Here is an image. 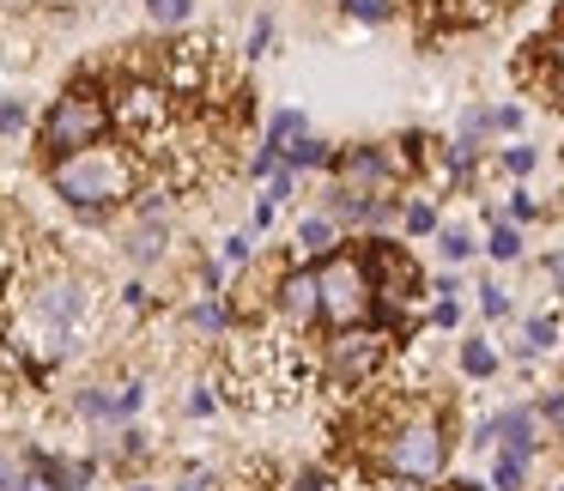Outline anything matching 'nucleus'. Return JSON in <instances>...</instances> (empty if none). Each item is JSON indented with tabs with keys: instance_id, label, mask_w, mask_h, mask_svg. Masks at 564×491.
I'll list each match as a JSON object with an SVG mask.
<instances>
[{
	"instance_id": "nucleus-1",
	"label": "nucleus",
	"mask_w": 564,
	"mask_h": 491,
	"mask_svg": "<svg viewBox=\"0 0 564 491\" xmlns=\"http://www.w3.org/2000/svg\"><path fill=\"white\" fill-rule=\"evenodd\" d=\"M134 183H140V164H134V152L116 146V140H98V146L50 164V188L74 212H86V219H104L110 207L134 200Z\"/></svg>"
},
{
	"instance_id": "nucleus-2",
	"label": "nucleus",
	"mask_w": 564,
	"mask_h": 491,
	"mask_svg": "<svg viewBox=\"0 0 564 491\" xmlns=\"http://www.w3.org/2000/svg\"><path fill=\"white\" fill-rule=\"evenodd\" d=\"M316 297H322V321L328 328H365L377 316V285L358 249H328L316 261Z\"/></svg>"
},
{
	"instance_id": "nucleus-3",
	"label": "nucleus",
	"mask_w": 564,
	"mask_h": 491,
	"mask_svg": "<svg viewBox=\"0 0 564 491\" xmlns=\"http://www.w3.org/2000/svg\"><path fill=\"white\" fill-rule=\"evenodd\" d=\"M37 140H43V152H50V159H74V152L110 140V98H104L98 86H67L62 98L50 103Z\"/></svg>"
},
{
	"instance_id": "nucleus-4",
	"label": "nucleus",
	"mask_w": 564,
	"mask_h": 491,
	"mask_svg": "<svg viewBox=\"0 0 564 491\" xmlns=\"http://www.w3.org/2000/svg\"><path fill=\"white\" fill-rule=\"evenodd\" d=\"M449 461V437H443L437 413H413L382 437V473H406V479H437Z\"/></svg>"
},
{
	"instance_id": "nucleus-5",
	"label": "nucleus",
	"mask_w": 564,
	"mask_h": 491,
	"mask_svg": "<svg viewBox=\"0 0 564 491\" xmlns=\"http://www.w3.org/2000/svg\"><path fill=\"white\" fill-rule=\"evenodd\" d=\"M382 358H389V334H377V328H334L328 382L334 389H358V382H370L382 370Z\"/></svg>"
},
{
	"instance_id": "nucleus-6",
	"label": "nucleus",
	"mask_w": 564,
	"mask_h": 491,
	"mask_svg": "<svg viewBox=\"0 0 564 491\" xmlns=\"http://www.w3.org/2000/svg\"><path fill=\"white\" fill-rule=\"evenodd\" d=\"M365 268H370V285H377V316H394V304H413V297L425 292V273H419L413 255L394 249V243H370Z\"/></svg>"
},
{
	"instance_id": "nucleus-7",
	"label": "nucleus",
	"mask_w": 564,
	"mask_h": 491,
	"mask_svg": "<svg viewBox=\"0 0 564 491\" xmlns=\"http://www.w3.org/2000/svg\"><path fill=\"white\" fill-rule=\"evenodd\" d=\"M164 98H171V91L152 86V79H122L116 98H110V128H122V134H134V140L159 134L164 116H171V103H164Z\"/></svg>"
},
{
	"instance_id": "nucleus-8",
	"label": "nucleus",
	"mask_w": 564,
	"mask_h": 491,
	"mask_svg": "<svg viewBox=\"0 0 564 491\" xmlns=\"http://www.w3.org/2000/svg\"><path fill=\"white\" fill-rule=\"evenodd\" d=\"M334 176H340L346 188H358V195H389L394 183H401V159H394L389 146H352L334 159Z\"/></svg>"
},
{
	"instance_id": "nucleus-9",
	"label": "nucleus",
	"mask_w": 564,
	"mask_h": 491,
	"mask_svg": "<svg viewBox=\"0 0 564 491\" xmlns=\"http://www.w3.org/2000/svg\"><path fill=\"white\" fill-rule=\"evenodd\" d=\"M273 309H280L285 328H316L322 321V297H316V268H285L273 285Z\"/></svg>"
},
{
	"instance_id": "nucleus-10",
	"label": "nucleus",
	"mask_w": 564,
	"mask_h": 491,
	"mask_svg": "<svg viewBox=\"0 0 564 491\" xmlns=\"http://www.w3.org/2000/svg\"><path fill=\"white\" fill-rule=\"evenodd\" d=\"M474 443H503V449L534 461V406H510V413L486 418V425L474 430Z\"/></svg>"
},
{
	"instance_id": "nucleus-11",
	"label": "nucleus",
	"mask_w": 564,
	"mask_h": 491,
	"mask_svg": "<svg viewBox=\"0 0 564 491\" xmlns=\"http://www.w3.org/2000/svg\"><path fill=\"white\" fill-rule=\"evenodd\" d=\"M297 243H304V255H316V261H322L334 243H340V225H334L328 212H310V219L297 225Z\"/></svg>"
},
{
	"instance_id": "nucleus-12",
	"label": "nucleus",
	"mask_w": 564,
	"mask_h": 491,
	"mask_svg": "<svg viewBox=\"0 0 564 491\" xmlns=\"http://www.w3.org/2000/svg\"><path fill=\"white\" fill-rule=\"evenodd\" d=\"M285 164H292L297 176H304V171H328V164H334V146H328V140H316V134H304L297 146H285Z\"/></svg>"
},
{
	"instance_id": "nucleus-13",
	"label": "nucleus",
	"mask_w": 564,
	"mask_h": 491,
	"mask_svg": "<svg viewBox=\"0 0 564 491\" xmlns=\"http://www.w3.org/2000/svg\"><path fill=\"white\" fill-rule=\"evenodd\" d=\"M304 134H310L304 110H280V116H273V122H268V146L280 152V159H285V146H297V140H304Z\"/></svg>"
},
{
	"instance_id": "nucleus-14",
	"label": "nucleus",
	"mask_w": 564,
	"mask_h": 491,
	"mask_svg": "<svg viewBox=\"0 0 564 491\" xmlns=\"http://www.w3.org/2000/svg\"><path fill=\"white\" fill-rule=\"evenodd\" d=\"M522 479H528V455L498 449V461H491V491H522Z\"/></svg>"
},
{
	"instance_id": "nucleus-15",
	"label": "nucleus",
	"mask_w": 564,
	"mask_h": 491,
	"mask_svg": "<svg viewBox=\"0 0 564 491\" xmlns=\"http://www.w3.org/2000/svg\"><path fill=\"white\" fill-rule=\"evenodd\" d=\"M188 328H195V334H225V328H231V316H225L219 297H200V304H188Z\"/></svg>"
},
{
	"instance_id": "nucleus-16",
	"label": "nucleus",
	"mask_w": 564,
	"mask_h": 491,
	"mask_svg": "<svg viewBox=\"0 0 564 491\" xmlns=\"http://www.w3.org/2000/svg\"><path fill=\"white\" fill-rule=\"evenodd\" d=\"M552 340H558V321H552V316H528V328H522V358L552 352Z\"/></svg>"
},
{
	"instance_id": "nucleus-17",
	"label": "nucleus",
	"mask_w": 564,
	"mask_h": 491,
	"mask_svg": "<svg viewBox=\"0 0 564 491\" xmlns=\"http://www.w3.org/2000/svg\"><path fill=\"white\" fill-rule=\"evenodd\" d=\"M340 13L358 19V25H389V19H394V0H340Z\"/></svg>"
},
{
	"instance_id": "nucleus-18",
	"label": "nucleus",
	"mask_w": 564,
	"mask_h": 491,
	"mask_svg": "<svg viewBox=\"0 0 564 491\" xmlns=\"http://www.w3.org/2000/svg\"><path fill=\"white\" fill-rule=\"evenodd\" d=\"M128 255H134V261H159L164 255V225H140V231L128 237Z\"/></svg>"
},
{
	"instance_id": "nucleus-19",
	"label": "nucleus",
	"mask_w": 564,
	"mask_h": 491,
	"mask_svg": "<svg viewBox=\"0 0 564 491\" xmlns=\"http://www.w3.org/2000/svg\"><path fill=\"white\" fill-rule=\"evenodd\" d=\"M74 406H79V418H116V394L110 389H79Z\"/></svg>"
},
{
	"instance_id": "nucleus-20",
	"label": "nucleus",
	"mask_w": 564,
	"mask_h": 491,
	"mask_svg": "<svg viewBox=\"0 0 564 491\" xmlns=\"http://www.w3.org/2000/svg\"><path fill=\"white\" fill-rule=\"evenodd\" d=\"M50 473H55V485H62V491H86L91 485V461H55V455H50Z\"/></svg>"
},
{
	"instance_id": "nucleus-21",
	"label": "nucleus",
	"mask_w": 564,
	"mask_h": 491,
	"mask_svg": "<svg viewBox=\"0 0 564 491\" xmlns=\"http://www.w3.org/2000/svg\"><path fill=\"white\" fill-rule=\"evenodd\" d=\"M486 255H491V261H516V255H522V237H516V225H491Z\"/></svg>"
},
{
	"instance_id": "nucleus-22",
	"label": "nucleus",
	"mask_w": 564,
	"mask_h": 491,
	"mask_svg": "<svg viewBox=\"0 0 564 491\" xmlns=\"http://www.w3.org/2000/svg\"><path fill=\"white\" fill-rule=\"evenodd\" d=\"M462 370L467 377H491V370H498V352H491L486 340H467L462 346Z\"/></svg>"
},
{
	"instance_id": "nucleus-23",
	"label": "nucleus",
	"mask_w": 564,
	"mask_h": 491,
	"mask_svg": "<svg viewBox=\"0 0 564 491\" xmlns=\"http://www.w3.org/2000/svg\"><path fill=\"white\" fill-rule=\"evenodd\" d=\"M147 13L159 19V25H188V13H195V0H147Z\"/></svg>"
},
{
	"instance_id": "nucleus-24",
	"label": "nucleus",
	"mask_w": 564,
	"mask_h": 491,
	"mask_svg": "<svg viewBox=\"0 0 564 491\" xmlns=\"http://www.w3.org/2000/svg\"><path fill=\"white\" fill-rule=\"evenodd\" d=\"M437 249H443V261H467L474 255V237H467L462 225H449V231H437Z\"/></svg>"
},
{
	"instance_id": "nucleus-25",
	"label": "nucleus",
	"mask_w": 564,
	"mask_h": 491,
	"mask_svg": "<svg viewBox=\"0 0 564 491\" xmlns=\"http://www.w3.org/2000/svg\"><path fill=\"white\" fill-rule=\"evenodd\" d=\"M292 195H297V171L280 159V171L268 176V195H261V200H273V207H280V200H292Z\"/></svg>"
},
{
	"instance_id": "nucleus-26",
	"label": "nucleus",
	"mask_w": 564,
	"mask_h": 491,
	"mask_svg": "<svg viewBox=\"0 0 564 491\" xmlns=\"http://www.w3.org/2000/svg\"><path fill=\"white\" fill-rule=\"evenodd\" d=\"M249 255H256V237H249V231L225 237V268H249Z\"/></svg>"
},
{
	"instance_id": "nucleus-27",
	"label": "nucleus",
	"mask_w": 564,
	"mask_h": 491,
	"mask_svg": "<svg viewBox=\"0 0 564 491\" xmlns=\"http://www.w3.org/2000/svg\"><path fill=\"white\" fill-rule=\"evenodd\" d=\"M401 225H406V231H413V237H425V231H437V212H431L425 200H413V207L401 212Z\"/></svg>"
},
{
	"instance_id": "nucleus-28",
	"label": "nucleus",
	"mask_w": 564,
	"mask_h": 491,
	"mask_svg": "<svg viewBox=\"0 0 564 491\" xmlns=\"http://www.w3.org/2000/svg\"><path fill=\"white\" fill-rule=\"evenodd\" d=\"M534 164H540L534 146H503V171H510V176H528Z\"/></svg>"
},
{
	"instance_id": "nucleus-29",
	"label": "nucleus",
	"mask_w": 564,
	"mask_h": 491,
	"mask_svg": "<svg viewBox=\"0 0 564 491\" xmlns=\"http://www.w3.org/2000/svg\"><path fill=\"white\" fill-rule=\"evenodd\" d=\"M25 467H31V455H0V491H19Z\"/></svg>"
},
{
	"instance_id": "nucleus-30",
	"label": "nucleus",
	"mask_w": 564,
	"mask_h": 491,
	"mask_svg": "<svg viewBox=\"0 0 564 491\" xmlns=\"http://www.w3.org/2000/svg\"><path fill=\"white\" fill-rule=\"evenodd\" d=\"M140 401H147V382H122V389H116V418L140 413Z\"/></svg>"
},
{
	"instance_id": "nucleus-31",
	"label": "nucleus",
	"mask_w": 564,
	"mask_h": 491,
	"mask_svg": "<svg viewBox=\"0 0 564 491\" xmlns=\"http://www.w3.org/2000/svg\"><path fill=\"white\" fill-rule=\"evenodd\" d=\"M540 55H546V67H552V74H558V91H564V25L552 31L546 43H540Z\"/></svg>"
},
{
	"instance_id": "nucleus-32",
	"label": "nucleus",
	"mask_w": 564,
	"mask_h": 491,
	"mask_svg": "<svg viewBox=\"0 0 564 491\" xmlns=\"http://www.w3.org/2000/svg\"><path fill=\"white\" fill-rule=\"evenodd\" d=\"M370 491H431V479H406V473H382Z\"/></svg>"
},
{
	"instance_id": "nucleus-33",
	"label": "nucleus",
	"mask_w": 564,
	"mask_h": 491,
	"mask_svg": "<svg viewBox=\"0 0 564 491\" xmlns=\"http://www.w3.org/2000/svg\"><path fill=\"white\" fill-rule=\"evenodd\" d=\"M19 128H25V103L7 98V103H0V134H19Z\"/></svg>"
},
{
	"instance_id": "nucleus-34",
	"label": "nucleus",
	"mask_w": 564,
	"mask_h": 491,
	"mask_svg": "<svg viewBox=\"0 0 564 491\" xmlns=\"http://www.w3.org/2000/svg\"><path fill=\"white\" fill-rule=\"evenodd\" d=\"M268 43H273V19H256V25H249V50L243 55H268Z\"/></svg>"
},
{
	"instance_id": "nucleus-35",
	"label": "nucleus",
	"mask_w": 564,
	"mask_h": 491,
	"mask_svg": "<svg viewBox=\"0 0 564 491\" xmlns=\"http://www.w3.org/2000/svg\"><path fill=\"white\" fill-rule=\"evenodd\" d=\"M479 309H486V316H510V297H503L498 285H479Z\"/></svg>"
},
{
	"instance_id": "nucleus-36",
	"label": "nucleus",
	"mask_w": 564,
	"mask_h": 491,
	"mask_svg": "<svg viewBox=\"0 0 564 491\" xmlns=\"http://www.w3.org/2000/svg\"><path fill=\"white\" fill-rule=\"evenodd\" d=\"M491 128H503V134H516V128H522V110H516V103H503V110H491Z\"/></svg>"
},
{
	"instance_id": "nucleus-37",
	"label": "nucleus",
	"mask_w": 564,
	"mask_h": 491,
	"mask_svg": "<svg viewBox=\"0 0 564 491\" xmlns=\"http://www.w3.org/2000/svg\"><path fill=\"white\" fill-rule=\"evenodd\" d=\"M431 321H437V328H455V321H462V309H455V297H437V309H431Z\"/></svg>"
},
{
	"instance_id": "nucleus-38",
	"label": "nucleus",
	"mask_w": 564,
	"mask_h": 491,
	"mask_svg": "<svg viewBox=\"0 0 564 491\" xmlns=\"http://www.w3.org/2000/svg\"><path fill=\"white\" fill-rule=\"evenodd\" d=\"M292 491H334V485H328V473H316V467H310V473H297Z\"/></svg>"
},
{
	"instance_id": "nucleus-39",
	"label": "nucleus",
	"mask_w": 564,
	"mask_h": 491,
	"mask_svg": "<svg viewBox=\"0 0 564 491\" xmlns=\"http://www.w3.org/2000/svg\"><path fill=\"white\" fill-rule=\"evenodd\" d=\"M540 413H546L552 425H564V389H558V394H546V401H540Z\"/></svg>"
},
{
	"instance_id": "nucleus-40",
	"label": "nucleus",
	"mask_w": 564,
	"mask_h": 491,
	"mask_svg": "<svg viewBox=\"0 0 564 491\" xmlns=\"http://www.w3.org/2000/svg\"><path fill=\"white\" fill-rule=\"evenodd\" d=\"M188 413L207 418V413H213V394H207V389H195V394H188Z\"/></svg>"
},
{
	"instance_id": "nucleus-41",
	"label": "nucleus",
	"mask_w": 564,
	"mask_h": 491,
	"mask_svg": "<svg viewBox=\"0 0 564 491\" xmlns=\"http://www.w3.org/2000/svg\"><path fill=\"white\" fill-rule=\"evenodd\" d=\"M534 212H540V207H534L528 195H516V200H510V219H534Z\"/></svg>"
},
{
	"instance_id": "nucleus-42",
	"label": "nucleus",
	"mask_w": 564,
	"mask_h": 491,
	"mask_svg": "<svg viewBox=\"0 0 564 491\" xmlns=\"http://www.w3.org/2000/svg\"><path fill=\"white\" fill-rule=\"evenodd\" d=\"M546 273H552V285L564 292V255H546Z\"/></svg>"
},
{
	"instance_id": "nucleus-43",
	"label": "nucleus",
	"mask_w": 564,
	"mask_h": 491,
	"mask_svg": "<svg viewBox=\"0 0 564 491\" xmlns=\"http://www.w3.org/2000/svg\"><path fill=\"white\" fill-rule=\"evenodd\" d=\"M183 491H213V473H195V479H183Z\"/></svg>"
},
{
	"instance_id": "nucleus-44",
	"label": "nucleus",
	"mask_w": 564,
	"mask_h": 491,
	"mask_svg": "<svg viewBox=\"0 0 564 491\" xmlns=\"http://www.w3.org/2000/svg\"><path fill=\"white\" fill-rule=\"evenodd\" d=\"M552 491H564V479H558V485H552Z\"/></svg>"
},
{
	"instance_id": "nucleus-45",
	"label": "nucleus",
	"mask_w": 564,
	"mask_h": 491,
	"mask_svg": "<svg viewBox=\"0 0 564 491\" xmlns=\"http://www.w3.org/2000/svg\"><path fill=\"white\" fill-rule=\"evenodd\" d=\"M134 491H147V485H134Z\"/></svg>"
}]
</instances>
